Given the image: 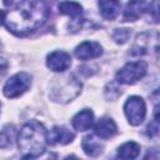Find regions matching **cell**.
Returning <instances> with one entry per match:
<instances>
[{
  "mask_svg": "<svg viewBox=\"0 0 160 160\" xmlns=\"http://www.w3.org/2000/svg\"><path fill=\"white\" fill-rule=\"evenodd\" d=\"M14 4V0H4V5L5 6H10Z\"/></svg>",
  "mask_w": 160,
  "mask_h": 160,
  "instance_id": "obj_22",
  "label": "cell"
},
{
  "mask_svg": "<svg viewBox=\"0 0 160 160\" xmlns=\"http://www.w3.org/2000/svg\"><path fill=\"white\" fill-rule=\"evenodd\" d=\"M92 122H94V114L90 109H84L72 118V126L78 131L89 130L92 126Z\"/></svg>",
  "mask_w": 160,
  "mask_h": 160,
  "instance_id": "obj_12",
  "label": "cell"
},
{
  "mask_svg": "<svg viewBox=\"0 0 160 160\" xmlns=\"http://www.w3.org/2000/svg\"><path fill=\"white\" fill-rule=\"evenodd\" d=\"M16 136V130L14 125H6L0 130V149L10 148L14 144Z\"/></svg>",
  "mask_w": 160,
  "mask_h": 160,
  "instance_id": "obj_17",
  "label": "cell"
},
{
  "mask_svg": "<svg viewBox=\"0 0 160 160\" xmlns=\"http://www.w3.org/2000/svg\"><path fill=\"white\" fill-rule=\"evenodd\" d=\"M159 132V120H154V124L149 125L148 126V135L149 136H154V135H158Z\"/></svg>",
  "mask_w": 160,
  "mask_h": 160,
  "instance_id": "obj_19",
  "label": "cell"
},
{
  "mask_svg": "<svg viewBox=\"0 0 160 160\" xmlns=\"http://www.w3.org/2000/svg\"><path fill=\"white\" fill-rule=\"evenodd\" d=\"M148 65L145 61H132L124 65L116 72V81L125 85H132L140 79H142L146 74Z\"/></svg>",
  "mask_w": 160,
  "mask_h": 160,
  "instance_id": "obj_4",
  "label": "cell"
},
{
  "mask_svg": "<svg viewBox=\"0 0 160 160\" xmlns=\"http://www.w3.org/2000/svg\"><path fill=\"white\" fill-rule=\"evenodd\" d=\"M148 4L145 0H129L125 6L122 19L124 21H135L138 20L146 10Z\"/></svg>",
  "mask_w": 160,
  "mask_h": 160,
  "instance_id": "obj_10",
  "label": "cell"
},
{
  "mask_svg": "<svg viewBox=\"0 0 160 160\" xmlns=\"http://www.w3.org/2000/svg\"><path fill=\"white\" fill-rule=\"evenodd\" d=\"M94 131H95V135H98L101 139H110L118 132V126L112 119L102 118L95 124Z\"/></svg>",
  "mask_w": 160,
  "mask_h": 160,
  "instance_id": "obj_11",
  "label": "cell"
},
{
  "mask_svg": "<svg viewBox=\"0 0 160 160\" xmlns=\"http://www.w3.org/2000/svg\"><path fill=\"white\" fill-rule=\"evenodd\" d=\"M124 112L130 125H140L146 115V105L144 99L140 96H130L124 104Z\"/></svg>",
  "mask_w": 160,
  "mask_h": 160,
  "instance_id": "obj_6",
  "label": "cell"
},
{
  "mask_svg": "<svg viewBox=\"0 0 160 160\" xmlns=\"http://www.w3.org/2000/svg\"><path fill=\"white\" fill-rule=\"evenodd\" d=\"M30 86H31V75L25 71H21L12 75L5 82L2 88V92L6 98L14 99V98H19L25 91H28Z\"/></svg>",
  "mask_w": 160,
  "mask_h": 160,
  "instance_id": "obj_5",
  "label": "cell"
},
{
  "mask_svg": "<svg viewBox=\"0 0 160 160\" xmlns=\"http://www.w3.org/2000/svg\"><path fill=\"white\" fill-rule=\"evenodd\" d=\"M74 138H75V134L64 126H54L52 130L48 132V142H50L51 145H55V144L66 145L71 142Z\"/></svg>",
  "mask_w": 160,
  "mask_h": 160,
  "instance_id": "obj_9",
  "label": "cell"
},
{
  "mask_svg": "<svg viewBox=\"0 0 160 160\" xmlns=\"http://www.w3.org/2000/svg\"><path fill=\"white\" fill-rule=\"evenodd\" d=\"M81 148L88 156H99L104 150V144L100 142L94 135H86L81 141Z\"/></svg>",
  "mask_w": 160,
  "mask_h": 160,
  "instance_id": "obj_14",
  "label": "cell"
},
{
  "mask_svg": "<svg viewBox=\"0 0 160 160\" xmlns=\"http://www.w3.org/2000/svg\"><path fill=\"white\" fill-rule=\"evenodd\" d=\"M130 30L129 29H115L112 32V39L116 44H125L130 38Z\"/></svg>",
  "mask_w": 160,
  "mask_h": 160,
  "instance_id": "obj_18",
  "label": "cell"
},
{
  "mask_svg": "<svg viewBox=\"0 0 160 160\" xmlns=\"http://www.w3.org/2000/svg\"><path fill=\"white\" fill-rule=\"evenodd\" d=\"M59 11L64 15H68L70 18H76L82 14V6L76 1H61L59 4Z\"/></svg>",
  "mask_w": 160,
  "mask_h": 160,
  "instance_id": "obj_16",
  "label": "cell"
},
{
  "mask_svg": "<svg viewBox=\"0 0 160 160\" xmlns=\"http://www.w3.org/2000/svg\"><path fill=\"white\" fill-rule=\"evenodd\" d=\"M140 145L135 141H128L124 142L118 149V156L121 159H135L140 154Z\"/></svg>",
  "mask_w": 160,
  "mask_h": 160,
  "instance_id": "obj_15",
  "label": "cell"
},
{
  "mask_svg": "<svg viewBox=\"0 0 160 160\" xmlns=\"http://www.w3.org/2000/svg\"><path fill=\"white\" fill-rule=\"evenodd\" d=\"M55 84L51 90V99L58 102H68L71 101L75 96L79 95L81 90V82L75 79L72 75L62 78V79H55Z\"/></svg>",
  "mask_w": 160,
  "mask_h": 160,
  "instance_id": "obj_3",
  "label": "cell"
},
{
  "mask_svg": "<svg viewBox=\"0 0 160 160\" xmlns=\"http://www.w3.org/2000/svg\"><path fill=\"white\" fill-rule=\"evenodd\" d=\"M70 65H71V56L65 51L56 50L46 56V66L55 72L65 71L70 68Z\"/></svg>",
  "mask_w": 160,
  "mask_h": 160,
  "instance_id": "obj_7",
  "label": "cell"
},
{
  "mask_svg": "<svg viewBox=\"0 0 160 160\" xmlns=\"http://www.w3.org/2000/svg\"><path fill=\"white\" fill-rule=\"evenodd\" d=\"M50 15V6L45 0H20L5 14L4 24L16 36H26L41 28Z\"/></svg>",
  "mask_w": 160,
  "mask_h": 160,
  "instance_id": "obj_1",
  "label": "cell"
},
{
  "mask_svg": "<svg viewBox=\"0 0 160 160\" xmlns=\"http://www.w3.org/2000/svg\"><path fill=\"white\" fill-rule=\"evenodd\" d=\"M75 56L80 60H90L102 54V48L96 41H82L75 48Z\"/></svg>",
  "mask_w": 160,
  "mask_h": 160,
  "instance_id": "obj_8",
  "label": "cell"
},
{
  "mask_svg": "<svg viewBox=\"0 0 160 160\" xmlns=\"http://www.w3.org/2000/svg\"><path fill=\"white\" fill-rule=\"evenodd\" d=\"M4 20H5V12L2 10H0V25L4 24Z\"/></svg>",
  "mask_w": 160,
  "mask_h": 160,
  "instance_id": "obj_21",
  "label": "cell"
},
{
  "mask_svg": "<svg viewBox=\"0 0 160 160\" xmlns=\"http://www.w3.org/2000/svg\"><path fill=\"white\" fill-rule=\"evenodd\" d=\"M6 70H8V61L4 58H0V79L5 75Z\"/></svg>",
  "mask_w": 160,
  "mask_h": 160,
  "instance_id": "obj_20",
  "label": "cell"
},
{
  "mask_svg": "<svg viewBox=\"0 0 160 160\" xmlns=\"http://www.w3.org/2000/svg\"><path fill=\"white\" fill-rule=\"evenodd\" d=\"M48 145V131L45 126L36 121L30 120L21 128L18 135L19 151L24 158L40 156Z\"/></svg>",
  "mask_w": 160,
  "mask_h": 160,
  "instance_id": "obj_2",
  "label": "cell"
},
{
  "mask_svg": "<svg viewBox=\"0 0 160 160\" xmlns=\"http://www.w3.org/2000/svg\"><path fill=\"white\" fill-rule=\"evenodd\" d=\"M100 14L105 20H114L121 9V2L119 0H99Z\"/></svg>",
  "mask_w": 160,
  "mask_h": 160,
  "instance_id": "obj_13",
  "label": "cell"
}]
</instances>
